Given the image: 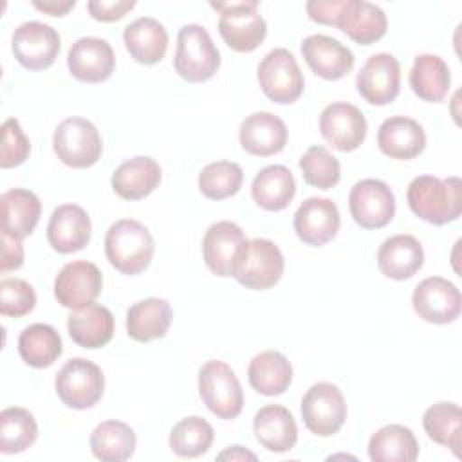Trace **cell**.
I'll list each match as a JSON object with an SVG mask.
<instances>
[{
    "label": "cell",
    "instance_id": "cell-1",
    "mask_svg": "<svg viewBox=\"0 0 462 462\" xmlns=\"http://www.w3.org/2000/svg\"><path fill=\"white\" fill-rule=\"evenodd\" d=\"M406 200L419 218L433 226H444L460 217V179L419 175L408 184Z\"/></svg>",
    "mask_w": 462,
    "mask_h": 462
},
{
    "label": "cell",
    "instance_id": "cell-2",
    "mask_svg": "<svg viewBox=\"0 0 462 462\" xmlns=\"http://www.w3.org/2000/svg\"><path fill=\"white\" fill-rule=\"evenodd\" d=\"M155 244L146 226L134 218L114 222L105 235V254L112 267L123 274L143 273L153 256Z\"/></svg>",
    "mask_w": 462,
    "mask_h": 462
},
{
    "label": "cell",
    "instance_id": "cell-3",
    "mask_svg": "<svg viewBox=\"0 0 462 462\" xmlns=\"http://www.w3.org/2000/svg\"><path fill=\"white\" fill-rule=\"evenodd\" d=\"M173 67L175 72L189 83H202L217 74L220 52L202 25L186 23L180 27Z\"/></svg>",
    "mask_w": 462,
    "mask_h": 462
},
{
    "label": "cell",
    "instance_id": "cell-4",
    "mask_svg": "<svg viewBox=\"0 0 462 462\" xmlns=\"http://www.w3.org/2000/svg\"><path fill=\"white\" fill-rule=\"evenodd\" d=\"M211 7L220 13L218 32L229 49L251 52L265 40L267 23L258 13L256 0L211 2Z\"/></svg>",
    "mask_w": 462,
    "mask_h": 462
},
{
    "label": "cell",
    "instance_id": "cell-5",
    "mask_svg": "<svg viewBox=\"0 0 462 462\" xmlns=\"http://www.w3.org/2000/svg\"><path fill=\"white\" fill-rule=\"evenodd\" d=\"M199 393L208 410L218 419H235L244 408L238 377L224 361H208L199 370Z\"/></svg>",
    "mask_w": 462,
    "mask_h": 462
},
{
    "label": "cell",
    "instance_id": "cell-6",
    "mask_svg": "<svg viewBox=\"0 0 462 462\" xmlns=\"http://www.w3.org/2000/svg\"><path fill=\"white\" fill-rule=\"evenodd\" d=\"M54 388L61 402L74 410H87L97 404L105 392L101 368L83 357L69 359L56 374Z\"/></svg>",
    "mask_w": 462,
    "mask_h": 462
},
{
    "label": "cell",
    "instance_id": "cell-7",
    "mask_svg": "<svg viewBox=\"0 0 462 462\" xmlns=\"http://www.w3.org/2000/svg\"><path fill=\"white\" fill-rule=\"evenodd\" d=\"M52 148L63 164L70 168H88L99 161L103 143L92 121L85 117H67L54 130Z\"/></svg>",
    "mask_w": 462,
    "mask_h": 462
},
{
    "label": "cell",
    "instance_id": "cell-8",
    "mask_svg": "<svg viewBox=\"0 0 462 462\" xmlns=\"http://www.w3.org/2000/svg\"><path fill=\"white\" fill-rule=\"evenodd\" d=\"M256 78L262 92L274 103H294L303 94V74L294 54L283 47L273 49L262 58Z\"/></svg>",
    "mask_w": 462,
    "mask_h": 462
},
{
    "label": "cell",
    "instance_id": "cell-9",
    "mask_svg": "<svg viewBox=\"0 0 462 462\" xmlns=\"http://www.w3.org/2000/svg\"><path fill=\"white\" fill-rule=\"evenodd\" d=\"M283 254L267 238L247 240L233 278L253 291H265L276 285L283 274Z\"/></svg>",
    "mask_w": 462,
    "mask_h": 462
},
{
    "label": "cell",
    "instance_id": "cell-10",
    "mask_svg": "<svg viewBox=\"0 0 462 462\" xmlns=\"http://www.w3.org/2000/svg\"><path fill=\"white\" fill-rule=\"evenodd\" d=\"M301 417L307 430L318 437L337 433L346 419V402L341 390L327 381L312 384L301 399Z\"/></svg>",
    "mask_w": 462,
    "mask_h": 462
},
{
    "label": "cell",
    "instance_id": "cell-11",
    "mask_svg": "<svg viewBox=\"0 0 462 462\" xmlns=\"http://www.w3.org/2000/svg\"><path fill=\"white\" fill-rule=\"evenodd\" d=\"M348 209L357 226L379 229L390 224L395 215V195L386 182L363 179L350 189Z\"/></svg>",
    "mask_w": 462,
    "mask_h": 462
},
{
    "label": "cell",
    "instance_id": "cell-12",
    "mask_svg": "<svg viewBox=\"0 0 462 462\" xmlns=\"http://www.w3.org/2000/svg\"><path fill=\"white\" fill-rule=\"evenodd\" d=\"M60 34L43 22H23L11 38V49L20 65L29 70L51 67L60 54Z\"/></svg>",
    "mask_w": 462,
    "mask_h": 462
},
{
    "label": "cell",
    "instance_id": "cell-13",
    "mask_svg": "<svg viewBox=\"0 0 462 462\" xmlns=\"http://www.w3.org/2000/svg\"><path fill=\"white\" fill-rule=\"evenodd\" d=\"M247 238L240 226L229 220L211 224L202 238V254L208 269L217 276H233Z\"/></svg>",
    "mask_w": 462,
    "mask_h": 462
},
{
    "label": "cell",
    "instance_id": "cell-14",
    "mask_svg": "<svg viewBox=\"0 0 462 462\" xmlns=\"http://www.w3.org/2000/svg\"><path fill=\"white\" fill-rule=\"evenodd\" d=\"M411 305L420 319L435 325H446L458 318L462 298L455 283L442 276H430L415 287Z\"/></svg>",
    "mask_w": 462,
    "mask_h": 462
},
{
    "label": "cell",
    "instance_id": "cell-15",
    "mask_svg": "<svg viewBox=\"0 0 462 462\" xmlns=\"http://www.w3.org/2000/svg\"><path fill=\"white\" fill-rule=\"evenodd\" d=\"M103 276L96 263L74 260L61 267L54 280V296L65 309H83L101 294Z\"/></svg>",
    "mask_w": 462,
    "mask_h": 462
},
{
    "label": "cell",
    "instance_id": "cell-16",
    "mask_svg": "<svg viewBox=\"0 0 462 462\" xmlns=\"http://www.w3.org/2000/svg\"><path fill=\"white\" fill-rule=\"evenodd\" d=\"M361 97L375 106L392 103L401 90V65L388 52L372 54L356 76Z\"/></svg>",
    "mask_w": 462,
    "mask_h": 462
},
{
    "label": "cell",
    "instance_id": "cell-17",
    "mask_svg": "<svg viewBox=\"0 0 462 462\" xmlns=\"http://www.w3.org/2000/svg\"><path fill=\"white\" fill-rule=\"evenodd\" d=\"M319 132L336 150L354 152L366 137V119L356 105L336 101L321 110Z\"/></svg>",
    "mask_w": 462,
    "mask_h": 462
},
{
    "label": "cell",
    "instance_id": "cell-18",
    "mask_svg": "<svg viewBox=\"0 0 462 462\" xmlns=\"http://www.w3.org/2000/svg\"><path fill=\"white\" fill-rule=\"evenodd\" d=\"M70 74L85 83L106 81L116 69V56L103 38L85 36L72 43L67 54Z\"/></svg>",
    "mask_w": 462,
    "mask_h": 462
},
{
    "label": "cell",
    "instance_id": "cell-19",
    "mask_svg": "<svg viewBox=\"0 0 462 462\" xmlns=\"http://www.w3.org/2000/svg\"><path fill=\"white\" fill-rule=\"evenodd\" d=\"M339 209L330 199L310 197L303 200L294 215V231L307 245H325L339 231Z\"/></svg>",
    "mask_w": 462,
    "mask_h": 462
},
{
    "label": "cell",
    "instance_id": "cell-20",
    "mask_svg": "<svg viewBox=\"0 0 462 462\" xmlns=\"http://www.w3.org/2000/svg\"><path fill=\"white\" fill-rule=\"evenodd\" d=\"M301 54L310 70L328 81L341 79L354 67L352 51L327 34L307 36L301 42Z\"/></svg>",
    "mask_w": 462,
    "mask_h": 462
},
{
    "label": "cell",
    "instance_id": "cell-21",
    "mask_svg": "<svg viewBox=\"0 0 462 462\" xmlns=\"http://www.w3.org/2000/svg\"><path fill=\"white\" fill-rule=\"evenodd\" d=\"M92 233L88 213L78 204L58 206L47 224V240L51 247L61 254L83 249Z\"/></svg>",
    "mask_w": 462,
    "mask_h": 462
},
{
    "label": "cell",
    "instance_id": "cell-22",
    "mask_svg": "<svg viewBox=\"0 0 462 462\" xmlns=\"http://www.w3.org/2000/svg\"><path fill=\"white\" fill-rule=\"evenodd\" d=\"M285 123L271 112H254L247 116L238 130L242 148L258 157H269L282 152L287 144Z\"/></svg>",
    "mask_w": 462,
    "mask_h": 462
},
{
    "label": "cell",
    "instance_id": "cell-23",
    "mask_svg": "<svg viewBox=\"0 0 462 462\" xmlns=\"http://www.w3.org/2000/svg\"><path fill=\"white\" fill-rule=\"evenodd\" d=\"M379 150L399 161L415 159L426 148L424 128L411 117L392 116L377 130Z\"/></svg>",
    "mask_w": 462,
    "mask_h": 462
},
{
    "label": "cell",
    "instance_id": "cell-24",
    "mask_svg": "<svg viewBox=\"0 0 462 462\" xmlns=\"http://www.w3.org/2000/svg\"><path fill=\"white\" fill-rule=\"evenodd\" d=\"M253 431L262 448L273 453H285L296 446L298 426L292 413L280 404L260 408L253 419Z\"/></svg>",
    "mask_w": 462,
    "mask_h": 462
},
{
    "label": "cell",
    "instance_id": "cell-25",
    "mask_svg": "<svg viewBox=\"0 0 462 462\" xmlns=\"http://www.w3.org/2000/svg\"><path fill=\"white\" fill-rule=\"evenodd\" d=\"M336 27L356 43L372 45L386 34L388 20L384 11L375 4L366 0H345Z\"/></svg>",
    "mask_w": 462,
    "mask_h": 462
},
{
    "label": "cell",
    "instance_id": "cell-26",
    "mask_svg": "<svg viewBox=\"0 0 462 462\" xmlns=\"http://www.w3.org/2000/svg\"><path fill=\"white\" fill-rule=\"evenodd\" d=\"M162 171L155 159L137 155L116 168L110 184L125 200H139L148 197L161 182Z\"/></svg>",
    "mask_w": 462,
    "mask_h": 462
},
{
    "label": "cell",
    "instance_id": "cell-27",
    "mask_svg": "<svg viewBox=\"0 0 462 462\" xmlns=\"http://www.w3.org/2000/svg\"><path fill=\"white\" fill-rule=\"evenodd\" d=\"M424 263L420 242L411 235H393L386 238L377 251L379 271L392 280L411 278Z\"/></svg>",
    "mask_w": 462,
    "mask_h": 462
},
{
    "label": "cell",
    "instance_id": "cell-28",
    "mask_svg": "<svg viewBox=\"0 0 462 462\" xmlns=\"http://www.w3.org/2000/svg\"><path fill=\"white\" fill-rule=\"evenodd\" d=\"M123 42L137 63L153 65L159 63L166 54L168 31L159 20L141 16L125 27Z\"/></svg>",
    "mask_w": 462,
    "mask_h": 462
},
{
    "label": "cell",
    "instance_id": "cell-29",
    "mask_svg": "<svg viewBox=\"0 0 462 462\" xmlns=\"http://www.w3.org/2000/svg\"><path fill=\"white\" fill-rule=\"evenodd\" d=\"M67 328L76 345L83 348H101L114 336V316L106 307L90 303L70 312Z\"/></svg>",
    "mask_w": 462,
    "mask_h": 462
},
{
    "label": "cell",
    "instance_id": "cell-30",
    "mask_svg": "<svg viewBox=\"0 0 462 462\" xmlns=\"http://www.w3.org/2000/svg\"><path fill=\"white\" fill-rule=\"evenodd\" d=\"M2 233H7L14 238L29 236L42 215L40 199L23 188H13L2 193Z\"/></svg>",
    "mask_w": 462,
    "mask_h": 462
},
{
    "label": "cell",
    "instance_id": "cell-31",
    "mask_svg": "<svg viewBox=\"0 0 462 462\" xmlns=\"http://www.w3.org/2000/svg\"><path fill=\"white\" fill-rule=\"evenodd\" d=\"M296 193L292 171L283 164H269L262 168L251 184L253 200L267 211L285 209Z\"/></svg>",
    "mask_w": 462,
    "mask_h": 462
},
{
    "label": "cell",
    "instance_id": "cell-32",
    "mask_svg": "<svg viewBox=\"0 0 462 462\" xmlns=\"http://www.w3.org/2000/svg\"><path fill=\"white\" fill-rule=\"evenodd\" d=\"M171 307L162 298H146L134 303L126 312V332L132 339L146 343L164 337L171 325Z\"/></svg>",
    "mask_w": 462,
    "mask_h": 462
},
{
    "label": "cell",
    "instance_id": "cell-33",
    "mask_svg": "<svg viewBox=\"0 0 462 462\" xmlns=\"http://www.w3.org/2000/svg\"><path fill=\"white\" fill-rule=\"evenodd\" d=\"M247 379L251 388L260 395H280L292 381V366L282 352L265 350L251 359Z\"/></svg>",
    "mask_w": 462,
    "mask_h": 462
},
{
    "label": "cell",
    "instance_id": "cell-34",
    "mask_svg": "<svg viewBox=\"0 0 462 462\" xmlns=\"http://www.w3.org/2000/svg\"><path fill=\"white\" fill-rule=\"evenodd\" d=\"M448 63L437 54H419L410 70V87L422 101L440 103L449 90Z\"/></svg>",
    "mask_w": 462,
    "mask_h": 462
},
{
    "label": "cell",
    "instance_id": "cell-35",
    "mask_svg": "<svg viewBox=\"0 0 462 462\" xmlns=\"http://www.w3.org/2000/svg\"><path fill=\"white\" fill-rule=\"evenodd\" d=\"M368 457L374 462H413L419 457V442L410 428L388 424L370 437Z\"/></svg>",
    "mask_w": 462,
    "mask_h": 462
},
{
    "label": "cell",
    "instance_id": "cell-36",
    "mask_svg": "<svg viewBox=\"0 0 462 462\" xmlns=\"http://www.w3.org/2000/svg\"><path fill=\"white\" fill-rule=\"evenodd\" d=\"M135 431L121 420H103L90 435L92 455L103 462L128 460L135 451Z\"/></svg>",
    "mask_w": 462,
    "mask_h": 462
},
{
    "label": "cell",
    "instance_id": "cell-37",
    "mask_svg": "<svg viewBox=\"0 0 462 462\" xmlns=\"http://www.w3.org/2000/svg\"><path fill=\"white\" fill-rule=\"evenodd\" d=\"M63 352L58 330L47 323L25 327L18 337V354L32 368L51 366Z\"/></svg>",
    "mask_w": 462,
    "mask_h": 462
},
{
    "label": "cell",
    "instance_id": "cell-38",
    "mask_svg": "<svg viewBox=\"0 0 462 462\" xmlns=\"http://www.w3.org/2000/svg\"><path fill=\"white\" fill-rule=\"evenodd\" d=\"M422 428L426 435L460 457L462 444V411L455 402H437L422 415Z\"/></svg>",
    "mask_w": 462,
    "mask_h": 462
},
{
    "label": "cell",
    "instance_id": "cell-39",
    "mask_svg": "<svg viewBox=\"0 0 462 462\" xmlns=\"http://www.w3.org/2000/svg\"><path fill=\"white\" fill-rule=\"evenodd\" d=\"M38 424L34 415L20 406H9L0 413V451L4 455L22 453L34 444Z\"/></svg>",
    "mask_w": 462,
    "mask_h": 462
},
{
    "label": "cell",
    "instance_id": "cell-40",
    "mask_svg": "<svg viewBox=\"0 0 462 462\" xmlns=\"http://www.w3.org/2000/svg\"><path fill=\"white\" fill-rule=\"evenodd\" d=\"M215 439L213 426L197 415L180 419L170 431V448L175 455L195 458L204 455Z\"/></svg>",
    "mask_w": 462,
    "mask_h": 462
},
{
    "label": "cell",
    "instance_id": "cell-41",
    "mask_svg": "<svg viewBox=\"0 0 462 462\" xmlns=\"http://www.w3.org/2000/svg\"><path fill=\"white\" fill-rule=\"evenodd\" d=\"M244 182L240 164L233 161H215L199 173V189L209 200H224L238 193Z\"/></svg>",
    "mask_w": 462,
    "mask_h": 462
},
{
    "label": "cell",
    "instance_id": "cell-42",
    "mask_svg": "<svg viewBox=\"0 0 462 462\" xmlns=\"http://www.w3.org/2000/svg\"><path fill=\"white\" fill-rule=\"evenodd\" d=\"M300 170L303 180L309 186L319 189L334 188L341 179L339 161L321 144H314L307 148V152L300 157Z\"/></svg>",
    "mask_w": 462,
    "mask_h": 462
},
{
    "label": "cell",
    "instance_id": "cell-43",
    "mask_svg": "<svg viewBox=\"0 0 462 462\" xmlns=\"http://www.w3.org/2000/svg\"><path fill=\"white\" fill-rule=\"evenodd\" d=\"M36 305V292L22 278H4L0 282V314L22 318Z\"/></svg>",
    "mask_w": 462,
    "mask_h": 462
},
{
    "label": "cell",
    "instance_id": "cell-44",
    "mask_svg": "<svg viewBox=\"0 0 462 462\" xmlns=\"http://www.w3.org/2000/svg\"><path fill=\"white\" fill-rule=\"evenodd\" d=\"M31 152V143L23 134L18 119L9 117L2 125V146H0V166L13 168L20 166Z\"/></svg>",
    "mask_w": 462,
    "mask_h": 462
},
{
    "label": "cell",
    "instance_id": "cell-45",
    "mask_svg": "<svg viewBox=\"0 0 462 462\" xmlns=\"http://www.w3.org/2000/svg\"><path fill=\"white\" fill-rule=\"evenodd\" d=\"M135 7L134 0H90L87 9L94 20L116 22Z\"/></svg>",
    "mask_w": 462,
    "mask_h": 462
},
{
    "label": "cell",
    "instance_id": "cell-46",
    "mask_svg": "<svg viewBox=\"0 0 462 462\" xmlns=\"http://www.w3.org/2000/svg\"><path fill=\"white\" fill-rule=\"evenodd\" d=\"M345 0H310L305 9L310 20L325 25H337Z\"/></svg>",
    "mask_w": 462,
    "mask_h": 462
},
{
    "label": "cell",
    "instance_id": "cell-47",
    "mask_svg": "<svg viewBox=\"0 0 462 462\" xmlns=\"http://www.w3.org/2000/svg\"><path fill=\"white\" fill-rule=\"evenodd\" d=\"M23 263V245L20 238H14L7 233H2V262L0 271L7 273L18 269Z\"/></svg>",
    "mask_w": 462,
    "mask_h": 462
},
{
    "label": "cell",
    "instance_id": "cell-48",
    "mask_svg": "<svg viewBox=\"0 0 462 462\" xmlns=\"http://www.w3.org/2000/svg\"><path fill=\"white\" fill-rule=\"evenodd\" d=\"M32 5L38 9V11H43L51 16H63L67 14L74 5L76 2L74 0H67V2H61V0H45V2H32Z\"/></svg>",
    "mask_w": 462,
    "mask_h": 462
},
{
    "label": "cell",
    "instance_id": "cell-49",
    "mask_svg": "<svg viewBox=\"0 0 462 462\" xmlns=\"http://www.w3.org/2000/svg\"><path fill=\"white\" fill-rule=\"evenodd\" d=\"M218 458L220 460H226V458H229V460H256V455L254 453H251V451H247L245 448H242V446H231V448H227L226 451H222L220 455H218Z\"/></svg>",
    "mask_w": 462,
    "mask_h": 462
}]
</instances>
